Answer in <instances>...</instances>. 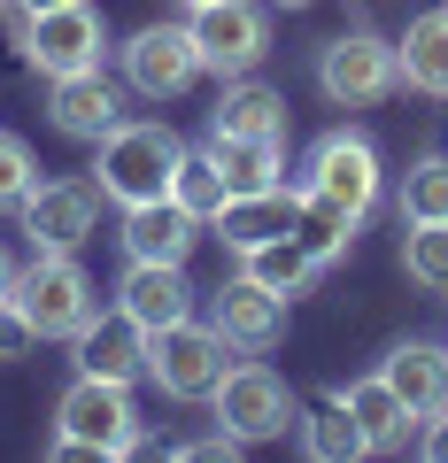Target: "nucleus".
<instances>
[{"label":"nucleus","instance_id":"obj_1","mask_svg":"<svg viewBox=\"0 0 448 463\" xmlns=\"http://www.w3.org/2000/svg\"><path fill=\"white\" fill-rule=\"evenodd\" d=\"M178 132L155 124V116H124L117 132L93 139V185L117 209H139V201H170V170H178Z\"/></svg>","mask_w":448,"mask_h":463},{"label":"nucleus","instance_id":"obj_2","mask_svg":"<svg viewBox=\"0 0 448 463\" xmlns=\"http://www.w3.org/2000/svg\"><path fill=\"white\" fill-rule=\"evenodd\" d=\"M139 448V402L124 379H78L54 402V456H132Z\"/></svg>","mask_w":448,"mask_h":463},{"label":"nucleus","instance_id":"obj_3","mask_svg":"<svg viewBox=\"0 0 448 463\" xmlns=\"http://www.w3.org/2000/svg\"><path fill=\"white\" fill-rule=\"evenodd\" d=\"M8 32H16L24 62L39 78H70V70H100V47H109V24L93 16V0H62V8H8Z\"/></svg>","mask_w":448,"mask_h":463},{"label":"nucleus","instance_id":"obj_4","mask_svg":"<svg viewBox=\"0 0 448 463\" xmlns=\"http://www.w3.org/2000/svg\"><path fill=\"white\" fill-rule=\"evenodd\" d=\"M379 147H371L364 132H325L310 147V163H301V194L310 201H325V209H340V216H356L364 224L371 209H379Z\"/></svg>","mask_w":448,"mask_h":463},{"label":"nucleus","instance_id":"obj_5","mask_svg":"<svg viewBox=\"0 0 448 463\" xmlns=\"http://www.w3.org/2000/svg\"><path fill=\"white\" fill-rule=\"evenodd\" d=\"M224 332L216 325H194V317H178V325H155L148 332V379L163 386L170 402H209L216 394V379H224Z\"/></svg>","mask_w":448,"mask_h":463},{"label":"nucleus","instance_id":"obj_6","mask_svg":"<svg viewBox=\"0 0 448 463\" xmlns=\"http://www.w3.org/2000/svg\"><path fill=\"white\" fill-rule=\"evenodd\" d=\"M186 32H194L201 70H216V78H255L271 54L263 0H201V8H186Z\"/></svg>","mask_w":448,"mask_h":463},{"label":"nucleus","instance_id":"obj_7","mask_svg":"<svg viewBox=\"0 0 448 463\" xmlns=\"http://www.w3.org/2000/svg\"><path fill=\"white\" fill-rule=\"evenodd\" d=\"M209 410H216V425L233 432L240 448H255V440H279L286 425H301V402H294V386H286L271 364H233L224 379H216Z\"/></svg>","mask_w":448,"mask_h":463},{"label":"nucleus","instance_id":"obj_8","mask_svg":"<svg viewBox=\"0 0 448 463\" xmlns=\"http://www.w3.org/2000/svg\"><path fill=\"white\" fill-rule=\"evenodd\" d=\"M8 301L32 317L39 340H70V332L100 309L93 279L78 270V255H54V248H32V270H16V294H8Z\"/></svg>","mask_w":448,"mask_h":463},{"label":"nucleus","instance_id":"obj_9","mask_svg":"<svg viewBox=\"0 0 448 463\" xmlns=\"http://www.w3.org/2000/svg\"><path fill=\"white\" fill-rule=\"evenodd\" d=\"M395 85H402L395 39H379V32H340L317 54V93H325L332 109H379Z\"/></svg>","mask_w":448,"mask_h":463},{"label":"nucleus","instance_id":"obj_10","mask_svg":"<svg viewBox=\"0 0 448 463\" xmlns=\"http://www.w3.org/2000/svg\"><path fill=\"white\" fill-rule=\"evenodd\" d=\"M24 232H32V248H54V255H78L85 240L100 232V185L93 178H47L24 194Z\"/></svg>","mask_w":448,"mask_h":463},{"label":"nucleus","instance_id":"obj_11","mask_svg":"<svg viewBox=\"0 0 448 463\" xmlns=\"http://www.w3.org/2000/svg\"><path fill=\"white\" fill-rule=\"evenodd\" d=\"M124 85H132L139 100H178L186 85L201 78V54H194V32L186 24H148V32L124 39Z\"/></svg>","mask_w":448,"mask_h":463},{"label":"nucleus","instance_id":"obj_12","mask_svg":"<svg viewBox=\"0 0 448 463\" xmlns=\"http://www.w3.org/2000/svg\"><path fill=\"white\" fill-rule=\"evenodd\" d=\"M209 325L224 332L233 355H271V347L286 340V294H271V286H255L248 270H240V279H224L209 294Z\"/></svg>","mask_w":448,"mask_h":463},{"label":"nucleus","instance_id":"obj_13","mask_svg":"<svg viewBox=\"0 0 448 463\" xmlns=\"http://www.w3.org/2000/svg\"><path fill=\"white\" fill-rule=\"evenodd\" d=\"M70 347H78V371H93V379H124L132 386L139 371H148V325H132L124 309H109V317H85L78 332H70Z\"/></svg>","mask_w":448,"mask_h":463},{"label":"nucleus","instance_id":"obj_14","mask_svg":"<svg viewBox=\"0 0 448 463\" xmlns=\"http://www.w3.org/2000/svg\"><path fill=\"white\" fill-rule=\"evenodd\" d=\"M47 116H54V132H62V139H85V147H93L100 132H117V124H124V93L100 78V70H70V78H54Z\"/></svg>","mask_w":448,"mask_h":463},{"label":"nucleus","instance_id":"obj_15","mask_svg":"<svg viewBox=\"0 0 448 463\" xmlns=\"http://www.w3.org/2000/svg\"><path fill=\"white\" fill-rule=\"evenodd\" d=\"M294 224H301V194H286V185H263V194H233L224 209H216V240H224L233 255L271 248V240H286Z\"/></svg>","mask_w":448,"mask_h":463},{"label":"nucleus","instance_id":"obj_16","mask_svg":"<svg viewBox=\"0 0 448 463\" xmlns=\"http://www.w3.org/2000/svg\"><path fill=\"white\" fill-rule=\"evenodd\" d=\"M124 263H186L201 240V224L178 209V201H139V209H124Z\"/></svg>","mask_w":448,"mask_h":463},{"label":"nucleus","instance_id":"obj_17","mask_svg":"<svg viewBox=\"0 0 448 463\" xmlns=\"http://www.w3.org/2000/svg\"><path fill=\"white\" fill-rule=\"evenodd\" d=\"M117 309L132 317V325H178V317H194V286H186V263H132L117 286Z\"/></svg>","mask_w":448,"mask_h":463},{"label":"nucleus","instance_id":"obj_18","mask_svg":"<svg viewBox=\"0 0 448 463\" xmlns=\"http://www.w3.org/2000/svg\"><path fill=\"white\" fill-rule=\"evenodd\" d=\"M379 379L395 386V394L410 402V417L425 425V417L448 402V347H441V340H402L395 355L379 364Z\"/></svg>","mask_w":448,"mask_h":463},{"label":"nucleus","instance_id":"obj_19","mask_svg":"<svg viewBox=\"0 0 448 463\" xmlns=\"http://www.w3.org/2000/svg\"><path fill=\"white\" fill-rule=\"evenodd\" d=\"M395 70H402V85H410V93L448 100V8L410 16V32L395 39Z\"/></svg>","mask_w":448,"mask_h":463},{"label":"nucleus","instance_id":"obj_20","mask_svg":"<svg viewBox=\"0 0 448 463\" xmlns=\"http://www.w3.org/2000/svg\"><path fill=\"white\" fill-rule=\"evenodd\" d=\"M209 132H240V139H286V100L255 78H224L209 109Z\"/></svg>","mask_w":448,"mask_h":463},{"label":"nucleus","instance_id":"obj_21","mask_svg":"<svg viewBox=\"0 0 448 463\" xmlns=\"http://www.w3.org/2000/svg\"><path fill=\"white\" fill-rule=\"evenodd\" d=\"M340 402H348V417L364 425V440L379 448V456L410 448V425H417V417H410V402H402L379 371H371V379H356V386H340Z\"/></svg>","mask_w":448,"mask_h":463},{"label":"nucleus","instance_id":"obj_22","mask_svg":"<svg viewBox=\"0 0 448 463\" xmlns=\"http://www.w3.org/2000/svg\"><path fill=\"white\" fill-rule=\"evenodd\" d=\"M209 155L216 170H224V185L233 194H263V185H286V139H240V132H209Z\"/></svg>","mask_w":448,"mask_h":463},{"label":"nucleus","instance_id":"obj_23","mask_svg":"<svg viewBox=\"0 0 448 463\" xmlns=\"http://www.w3.org/2000/svg\"><path fill=\"white\" fill-rule=\"evenodd\" d=\"M301 448H310L317 463H356V456H371L364 425L348 417V402H340V394H332V402H317V410L301 417Z\"/></svg>","mask_w":448,"mask_h":463},{"label":"nucleus","instance_id":"obj_24","mask_svg":"<svg viewBox=\"0 0 448 463\" xmlns=\"http://www.w3.org/2000/svg\"><path fill=\"white\" fill-rule=\"evenodd\" d=\"M240 270H248L255 286H271V294H301V286H310L325 263H317L294 232H286V240H271V248H248V255H240Z\"/></svg>","mask_w":448,"mask_h":463},{"label":"nucleus","instance_id":"obj_25","mask_svg":"<svg viewBox=\"0 0 448 463\" xmlns=\"http://www.w3.org/2000/svg\"><path fill=\"white\" fill-rule=\"evenodd\" d=\"M170 201H178L194 224H216V209L233 201V185H224V170H216L209 155H178V170H170Z\"/></svg>","mask_w":448,"mask_h":463},{"label":"nucleus","instance_id":"obj_26","mask_svg":"<svg viewBox=\"0 0 448 463\" xmlns=\"http://www.w3.org/2000/svg\"><path fill=\"white\" fill-rule=\"evenodd\" d=\"M402 270H410V286H425V294H448V216L402 232Z\"/></svg>","mask_w":448,"mask_h":463},{"label":"nucleus","instance_id":"obj_27","mask_svg":"<svg viewBox=\"0 0 448 463\" xmlns=\"http://www.w3.org/2000/svg\"><path fill=\"white\" fill-rule=\"evenodd\" d=\"M395 201H402V224H433V216H448V155H417Z\"/></svg>","mask_w":448,"mask_h":463},{"label":"nucleus","instance_id":"obj_28","mask_svg":"<svg viewBox=\"0 0 448 463\" xmlns=\"http://www.w3.org/2000/svg\"><path fill=\"white\" fill-rule=\"evenodd\" d=\"M39 185V163L16 132H0V209H24V194Z\"/></svg>","mask_w":448,"mask_h":463},{"label":"nucleus","instance_id":"obj_29","mask_svg":"<svg viewBox=\"0 0 448 463\" xmlns=\"http://www.w3.org/2000/svg\"><path fill=\"white\" fill-rule=\"evenodd\" d=\"M32 340H39V332H32V317H24L16 301H0V364H16V355H32Z\"/></svg>","mask_w":448,"mask_h":463},{"label":"nucleus","instance_id":"obj_30","mask_svg":"<svg viewBox=\"0 0 448 463\" xmlns=\"http://www.w3.org/2000/svg\"><path fill=\"white\" fill-rule=\"evenodd\" d=\"M178 456H186V463H233V456H240V440H233V432H224V425H216L209 440H186Z\"/></svg>","mask_w":448,"mask_h":463},{"label":"nucleus","instance_id":"obj_31","mask_svg":"<svg viewBox=\"0 0 448 463\" xmlns=\"http://www.w3.org/2000/svg\"><path fill=\"white\" fill-rule=\"evenodd\" d=\"M417 448H425L433 463H448V402H441V410L425 417V425H417Z\"/></svg>","mask_w":448,"mask_h":463},{"label":"nucleus","instance_id":"obj_32","mask_svg":"<svg viewBox=\"0 0 448 463\" xmlns=\"http://www.w3.org/2000/svg\"><path fill=\"white\" fill-rule=\"evenodd\" d=\"M16 294V263H8V248H0V301Z\"/></svg>","mask_w":448,"mask_h":463},{"label":"nucleus","instance_id":"obj_33","mask_svg":"<svg viewBox=\"0 0 448 463\" xmlns=\"http://www.w3.org/2000/svg\"><path fill=\"white\" fill-rule=\"evenodd\" d=\"M8 8H24V16H39V8H62V0H8Z\"/></svg>","mask_w":448,"mask_h":463},{"label":"nucleus","instance_id":"obj_34","mask_svg":"<svg viewBox=\"0 0 448 463\" xmlns=\"http://www.w3.org/2000/svg\"><path fill=\"white\" fill-rule=\"evenodd\" d=\"M263 8H286V16H294V8H317V0H263Z\"/></svg>","mask_w":448,"mask_h":463},{"label":"nucleus","instance_id":"obj_35","mask_svg":"<svg viewBox=\"0 0 448 463\" xmlns=\"http://www.w3.org/2000/svg\"><path fill=\"white\" fill-rule=\"evenodd\" d=\"M178 8H201V0H178Z\"/></svg>","mask_w":448,"mask_h":463}]
</instances>
